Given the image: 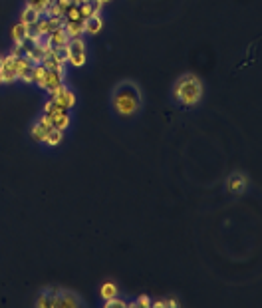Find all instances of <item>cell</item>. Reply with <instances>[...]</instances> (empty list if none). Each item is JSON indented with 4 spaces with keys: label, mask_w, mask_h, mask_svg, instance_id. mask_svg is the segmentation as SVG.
I'll return each instance as SVG.
<instances>
[{
    "label": "cell",
    "mask_w": 262,
    "mask_h": 308,
    "mask_svg": "<svg viewBox=\"0 0 262 308\" xmlns=\"http://www.w3.org/2000/svg\"><path fill=\"white\" fill-rule=\"evenodd\" d=\"M78 8H80V16H81V20H87V18H92V16L100 14V12H96V6H94V2H85V4H80Z\"/></svg>",
    "instance_id": "44dd1931"
},
{
    "label": "cell",
    "mask_w": 262,
    "mask_h": 308,
    "mask_svg": "<svg viewBox=\"0 0 262 308\" xmlns=\"http://www.w3.org/2000/svg\"><path fill=\"white\" fill-rule=\"evenodd\" d=\"M28 32H30V26L18 20V22L12 26V30H10L12 42H14V44H22V42H26V38H28Z\"/></svg>",
    "instance_id": "9c48e42d"
},
{
    "label": "cell",
    "mask_w": 262,
    "mask_h": 308,
    "mask_svg": "<svg viewBox=\"0 0 262 308\" xmlns=\"http://www.w3.org/2000/svg\"><path fill=\"white\" fill-rule=\"evenodd\" d=\"M46 68L42 66V64H34L32 66V70H30V76H32V84H36L38 88H42V84H44V78H46Z\"/></svg>",
    "instance_id": "9a60e30c"
},
{
    "label": "cell",
    "mask_w": 262,
    "mask_h": 308,
    "mask_svg": "<svg viewBox=\"0 0 262 308\" xmlns=\"http://www.w3.org/2000/svg\"><path fill=\"white\" fill-rule=\"evenodd\" d=\"M85 62H87V54H76V52H70V54H68V64L74 66V68L85 66Z\"/></svg>",
    "instance_id": "d6986e66"
},
{
    "label": "cell",
    "mask_w": 262,
    "mask_h": 308,
    "mask_svg": "<svg viewBox=\"0 0 262 308\" xmlns=\"http://www.w3.org/2000/svg\"><path fill=\"white\" fill-rule=\"evenodd\" d=\"M143 108V91L137 82L121 80L111 89V110L123 119L135 117Z\"/></svg>",
    "instance_id": "6da1fadb"
},
{
    "label": "cell",
    "mask_w": 262,
    "mask_h": 308,
    "mask_svg": "<svg viewBox=\"0 0 262 308\" xmlns=\"http://www.w3.org/2000/svg\"><path fill=\"white\" fill-rule=\"evenodd\" d=\"M48 42H50L54 48H60V46H66V44H70V36L66 34L64 26H60V28L52 30V32L48 34Z\"/></svg>",
    "instance_id": "52a82bcc"
},
{
    "label": "cell",
    "mask_w": 262,
    "mask_h": 308,
    "mask_svg": "<svg viewBox=\"0 0 262 308\" xmlns=\"http://www.w3.org/2000/svg\"><path fill=\"white\" fill-rule=\"evenodd\" d=\"M56 2L60 4V6L64 8V10H68L70 6H76V4H74V0H56Z\"/></svg>",
    "instance_id": "83f0119b"
},
{
    "label": "cell",
    "mask_w": 262,
    "mask_h": 308,
    "mask_svg": "<svg viewBox=\"0 0 262 308\" xmlns=\"http://www.w3.org/2000/svg\"><path fill=\"white\" fill-rule=\"evenodd\" d=\"M32 30H34V32L38 34V36H48L50 32H52V28H50V22H48V18H40L34 26H32Z\"/></svg>",
    "instance_id": "e0dca14e"
},
{
    "label": "cell",
    "mask_w": 262,
    "mask_h": 308,
    "mask_svg": "<svg viewBox=\"0 0 262 308\" xmlns=\"http://www.w3.org/2000/svg\"><path fill=\"white\" fill-rule=\"evenodd\" d=\"M165 304H167V306H173V308H177V306H179L177 300H165Z\"/></svg>",
    "instance_id": "4dcf8cb0"
},
{
    "label": "cell",
    "mask_w": 262,
    "mask_h": 308,
    "mask_svg": "<svg viewBox=\"0 0 262 308\" xmlns=\"http://www.w3.org/2000/svg\"><path fill=\"white\" fill-rule=\"evenodd\" d=\"M56 2V0H26V6H30L34 10H38L42 16L46 14V10Z\"/></svg>",
    "instance_id": "2e32d148"
},
{
    "label": "cell",
    "mask_w": 262,
    "mask_h": 308,
    "mask_svg": "<svg viewBox=\"0 0 262 308\" xmlns=\"http://www.w3.org/2000/svg\"><path fill=\"white\" fill-rule=\"evenodd\" d=\"M125 300L123 298H120V296H113V298H107V300H103V308H113V306H118V308H125Z\"/></svg>",
    "instance_id": "cb8c5ba5"
},
{
    "label": "cell",
    "mask_w": 262,
    "mask_h": 308,
    "mask_svg": "<svg viewBox=\"0 0 262 308\" xmlns=\"http://www.w3.org/2000/svg\"><path fill=\"white\" fill-rule=\"evenodd\" d=\"M30 137L34 139V141H38V143H44V137H46V130L40 126L38 121H34L32 123V128H30Z\"/></svg>",
    "instance_id": "ffe728a7"
},
{
    "label": "cell",
    "mask_w": 262,
    "mask_h": 308,
    "mask_svg": "<svg viewBox=\"0 0 262 308\" xmlns=\"http://www.w3.org/2000/svg\"><path fill=\"white\" fill-rule=\"evenodd\" d=\"M64 14H66V10L58 4V2H54L48 10H46V14L44 16H50V18H64Z\"/></svg>",
    "instance_id": "603a6c76"
},
{
    "label": "cell",
    "mask_w": 262,
    "mask_h": 308,
    "mask_svg": "<svg viewBox=\"0 0 262 308\" xmlns=\"http://www.w3.org/2000/svg\"><path fill=\"white\" fill-rule=\"evenodd\" d=\"M24 54H26L28 62H30L32 66H34V64H42V62H44V50H42V46H38V44L26 46Z\"/></svg>",
    "instance_id": "8fae6325"
},
{
    "label": "cell",
    "mask_w": 262,
    "mask_h": 308,
    "mask_svg": "<svg viewBox=\"0 0 262 308\" xmlns=\"http://www.w3.org/2000/svg\"><path fill=\"white\" fill-rule=\"evenodd\" d=\"M36 308H52V298H50V292L48 290H42L34 302Z\"/></svg>",
    "instance_id": "7402d4cb"
},
{
    "label": "cell",
    "mask_w": 262,
    "mask_h": 308,
    "mask_svg": "<svg viewBox=\"0 0 262 308\" xmlns=\"http://www.w3.org/2000/svg\"><path fill=\"white\" fill-rule=\"evenodd\" d=\"M2 60H4V58H2V56H0V68H2Z\"/></svg>",
    "instance_id": "d6a6232c"
},
{
    "label": "cell",
    "mask_w": 262,
    "mask_h": 308,
    "mask_svg": "<svg viewBox=\"0 0 262 308\" xmlns=\"http://www.w3.org/2000/svg\"><path fill=\"white\" fill-rule=\"evenodd\" d=\"M62 139H64V132L52 128V130L46 133L44 143H46V145H50V147H56V145H60V143H62Z\"/></svg>",
    "instance_id": "5bb4252c"
},
{
    "label": "cell",
    "mask_w": 262,
    "mask_h": 308,
    "mask_svg": "<svg viewBox=\"0 0 262 308\" xmlns=\"http://www.w3.org/2000/svg\"><path fill=\"white\" fill-rule=\"evenodd\" d=\"M151 306L153 308H165L167 304H165V300H157V302H151Z\"/></svg>",
    "instance_id": "f546056e"
},
{
    "label": "cell",
    "mask_w": 262,
    "mask_h": 308,
    "mask_svg": "<svg viewBox=\"0 0 262 308\" xmlns=\"http://www.w3.org/2000/svg\"><path fill=\"white\" fill-rule=\"evenodd\" d=\"M85 2H92V0H74V4L80 6V4H85Z\"/></svg>",
    "instance_id": "1f68e13d"
},
{
    "label": "cell",
    "mask_w": 262,
    "mask_h": 308,
    "mask_svg": "<svg viewBox=\"0 0 262 308\" xmlns=\"http://www.w3.org/2000/svg\"><path fill=\"white\" fill-rule=\"evenodd\" d=\"M14 70H16V78L24 84H32V76H30V70H32V64L28 62L26 56H18L14 60Z\"/></svg>",
    "instance_id": "5b68a950"
},
{
    "label": "cell",
    "mask_w": 262,
    "mask_h": 308,
    "mask_svg": "<svg viewBox=\"0 0 262 308\" xmlns=\"http://www.w3.org/2000/svg\"><path fill=\"white\" fill-rule=\"evenodd\" d=\"M202 94H205V88H202V82L195 74H183L173 84V98L183 108L199 106L202 100Z\"/></svg>",
    "instance_id": "7a4b0ae2"
},
{
    "label": "cell",
    "mask_w": 262,
    "mask_h": 308,
    "mask_svg": "<svg viewBox=\"0 0 262 308\" xmlns=\"http://www.w3.org/2000/svg\"><path fill=\"white\" fill-rule=\"evenodd\" d=\"M64 30H66V34L72 38H80L85 34V20H74V22H64Z\"/></svg>",
    "instance_id": "ba28073f"
},
{
    "label": "cell",
    "mask_w": 262,
    "mask_h": 308,
    "mask_svg": "<svg viewBox=\"0 0 262 308\" xmlns=\"http://www.w3.org/2000/svg\"><path fill=\"white\" fill-rule=\"evenodd\" d=\"M2 84H4V82H2V76H0V86H2Z\"/></svg>",
    "instance_id": "836d02e7"
},
{
    "label": "cell",
    "mask_w": 262,
    "mask_h": 308,
    "mask_svg": "<svg viewBox=\"0 0 262 308\" xmlns=\"http://www.w3.org/2000/svg\"><path fill=\"white\" fill-rule=\"evenodd\" d=\"M64 18H66L68 22H74V20H81V16H80V8H78V6H70V8L66 10Z\"/></svg>",
    "instance_id": "d4e9b609"
},
{
    "label": "cell",
    "mask_w": 262,
    "mask_h": 308,
    "mask_svg": "<svg viewBox=\"0 0 262 308\" xmlns=\"http://www.w3.org/2000/svg\"><path fill=\"white\" fill-rule=\"evenodd\" d=\"M101 28H103V18H101V14H96V16H92V18L85 20V34L96 36V34L101 32Z\"/></svg>",
    "instance_id": "7c38bea8"
},
{
    "label": "cell",
    "mask_w": 262,
    "mask_h": 308,
    "mask_svg": "<svg viewBox=\"0 0 262 308\" xmlns=\"http://www.w3.org/2000/svg\"><path fill=\"white\" fill-rule=\"evenodd\" d=\"M38 123H40V126L46 130V133L54 128V121H52V117H50L48 113H42V115H40V119H38Z\"/></svg>",
    "instance_id": "484cf974"
},
{
    "label": "cell",
    "mask_w": 262,
    "mask_h": 308,
    "mask_svg": "<svg viewBox=\"0 0 262 308\" xmlns=\"http://www.w3.org/2000/svg\"><path fill=\"white\" fill-rule=\"evenodd\" d=\"M135 302H137V308H151V300H149L147 294H141Z\"/></svg>",
    "instance_id": "4316f807"
},
{
    "label": "cell",
    "mask_w": 262,
    "mask_h": 308,
    "mask_svg": "<svg viewBox=\"0 0 262 308\" xmlns=\"http://www.w3.org/2000/svg\"><path fill=\"white\" fill-rule=\"evenodd\" d=\"M50 100L54 102V106L62 108V110H72V108L76 106V94H74L72 89L66 88V84L58 86V88L52 91V98H50Z\"/></svg>",
    "instance_id": "277c9868"
},
{
    "label": "cell",
    "mask_w": 262,
    "mask_h": 308,
    "mask_svg": "<svg viewBox=\"0 0 262 308\" xmlns=\"http://www.w3.org/2000/svg\"><path fill=\"white\" fill-rule=\"evenodd\" d=\"M64 84V76H60L58 72H54V70H48L46 72V78H44V84H42V89H46V91H52L58 88V86H62Z\"/></svg>",
    "instance_id": "30bf717a"
},
{
    "label": "cell",
    "mask_w": 262,
    "mask_h": 308,
    "mask_svg": "<svg viewBox=\"0 0 262 308\" xmlns=\"http://www.w3.org/2000/svg\"><path fill=\"white\" fill-rule=\"evenodd\" d=\"M52 108H54V102H52V100H48V102H46V106H44V111H42V113H50V110H52Z\"/></svg>",
    "instance_id": "f1b7e54d"
},
{
    "label": "cell",
    "mask_w": 262,
    "mask_h": 308,
    "mask_svg": "<svg viewBox=\"0 0 262 308\" xmlns=\"http://www.w3.org/2000/svg\"><path fill=\"white\" fill-rule=\"evenodd\" d=\"M248 185H250V179H248V175L242 173V171H232V173H228V177H226V181H224L226 191L232 193V195H242V193L248 189Z\"/></svg>",
    "instance_id": "3957f363"
},
{
    "label": "cell",
    "mask_w": 262,
    "mask_h": 308,
    "mask_svg": "<svg viewBox=\"0 0 262 308\" xmlns=\"http://www.w3.org/2000/svg\"><path fill=\"white\" fill-rule=\"evenodd\" d=\"M118 292H120V290H118V285H115V283H105V285H101V288H100V294H101L103 300L118 296Z\"/></svg>",
    "instance_id": "ac0fdd59"
},
{
    "label": "cell",
    "mask_w": 262,
    "mask_h": 308,
    "mask_svg": "<svg viewBox=\"0 0 262 308\" xmlns=\"http://www.w3.org/2000/svg\"><path fill=\"white\" fill-rule=\"evenodd\" d=\"M40 18H42V14H40L38 10H34V8H30V6H26V8L20 12V22H24V24H28V26H34Z\"/></svg>",
    "instance_id": "4fadbf2b"
},
{
    "label": "cell",
    "mask_w": 262,
    "mask_h": 308,
    "mask_svg": "<svg viewBox=\"0 0 262 308\" xmlns=\"http://www.w3.org/2000/svg\"><path fill=\"white\" fill-rule=\"evenodd\" d=\"M56 292H58V300H60V308H78V306L83 304L81 298H80L76 292L68 290V288L56 286Z\"/></svg>",
    "instance_id": "8992f818"
}]
</instances>
